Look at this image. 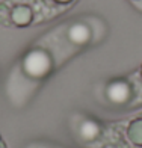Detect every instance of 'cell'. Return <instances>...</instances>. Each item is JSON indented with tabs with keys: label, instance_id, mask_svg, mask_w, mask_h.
<instances>
[{
	"label": "cell",
	"instance_id": "1",
	"mask_svg": "<svg viewBox=\"0 0 142 148\" xmlns=\"http://www.w3.org/2000/svg\"><path fill=\"white\" fill-rule=\"evenodd\" d=\"M23 70L32 79H43L51 70V59L44 50H32L23 59Z\"/></svg>",
	"mask_w": 142,
	"mask_h": 148
},
{
	"label": "cell",
	"instance_id": "2",
	"mask_svg": "<svg viewBox=\"0 0 142 148\" xmlns=\"http://www.w3.org/2000/svg\"><path fill=\"white\" fill-rule=\"evenodd\" d=\"M106 97L115 104H124L132 98V86L126 80H112L106 86Z\"/></svg>",
	"mask_w": 142,
	"mask_h": 148
},
{
	"label": "cell",
	"instance_id": "3",
	"mask_svg": "<svg viewBox=\"0 0 142 148\" xmlns=\"http://www.w3.org/2000/svg\"><path fill=\"white\" fill-rule=\"evenodd\" d=\"M11 18H12V24L14 26H17V27H26L33 20V11L27 5H17L12 8Z\"/></svg>",
	"mask_w": 142,
	"mask_h": 148
},
{
	"label": "cell",
	"instance_id": "4",
	"mask_svg": "<svg viewBox=\"0 0 142 148\" xmlns=\"http://www.w3.org/2000/svg\"><path fill=\"white\" fill-rule=\"evenodd\" d=\"M68 38H70V41H73L74 44L83 45V44L89 42L91 30L83 23H74V24L70 26V29H68Z\"/></svg>",
	"mask_w": 142,
	"mask_h": 148
},
{
	"label": "cell",
	"instance_id": "5",
	"mask_svg": "<svg viewBox=\"0 0 142 148\" xmlns=\"http://www.w3.org/2000/svg\"><path fill=\"white\" fill-rule=\"evenodd\" d=\"M127 138L133 145L142 147V116H138L130 121L127 127Z\"/></svg>",
	"mask_w": 142,
	"mask_h": 148
},
{
	"label": "cell",
	"instance_id": "6",
	"mask_svg": "<svg viewBox=\"0 0 142 148\" xmlns=\"http://www.w3.org/2000/svg\"><path fill=\"white\" fill-rule=\"evenodd\" d=\"M100 133V127L95 121H91V119H85L82 125H80V134L82 138L86 140H94Z\"/></svg>",
	"mask_w": 142,
	"mask_h": 148
},
{
	"label": "cell",
	"instance_id": "7",
	"mask_svg": "<svg viewBox=\"0 0 142 148\" xmlns=\"http://www.w3.org/2000/svg\"><path fill=\"white\" fill-rule=\"evenodd\" d=\"M11 12L12 8H8V3H0V24L5 26V27H9L12 24Z\"/></svg>",
	"mask_w": 142,
	"mask_h": 148
},
{
	"label": "cell",
	"instance_id": "8",
	"mask_svg": "<svg viewBox=\"0 0 142 148\" xmlns=\"http://www.w3.org/2000/svg\"><path fill=\"white\" fill-rule=\"evenodd\" d=\"M132 2H133V5L136 6L139 11H142V0H132Z\"/></svg>",
	"mask_w": 142,
	"mask_h": 148
},
{
	"label": "cell",
	"instance_id": "9",
	"mask_svg": "<svg viewBox=\"0 0 142 148\" xmlns=\"http://www.w3.org/2000/svg\"><path fill=\"white\" fill-rule=\"evenodd\" d=\"M55 2H58V3H62V5H65V3H70L71 0H55Z\"/></svg>",
	"mask_w": 142,
	"mask_h": 148
},
{
	"label": "cell",
	"instance_id": "10",
	"mask_svg": "<svg viewBox=\"0 0 142 148\" xmlns=\"http://www.w3.org/2000/svg\"><path fill=\"white\" fill-rule=\"evenodd\" d=\"M0 148H6V145H5V142H3L2 139H0Z\"/></svg>",
	"mask_w": 142,
	"mask_h": 148
},
{
	"label": "cell",
	"instance_id": "11",
	"mask_svg": "<svg viewBox=\"0 0 142 148\" xmlns=\"http://www.w3.org/2000/svg\"><path fill=\"white\" fill-rule=\"evenodd\" d=\"M141 74H142V68H141Z\"/></svg>",
	"mask_w": 142,
	"mask_h": 148
}]
</instances>
